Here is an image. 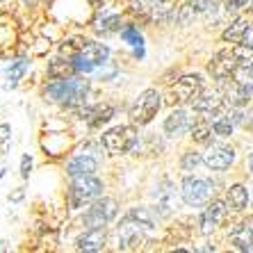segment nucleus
Returning a JSON list of instances; mask_svg holds the SVG:
<instances>
[{
	"label": "nucleus",
	"mask_w": 253,
	"mask_h": 253,
	"mask_svg": "<svg viewBox=\"0 0 253 253\" xmlns=\"http://www.w3.org/2000/svg\"><path fill=\"white\" fill-rule=\"evenodd\" d=\"M87 96V83L76 78H53V83L46 89V98L62 105H80Z\"/></svg>",
	"instance_id": "1"
},
{
	"label": "nucleus",
	"mask_w": 253,
	"mask_h": 253,
	"mask_svg": "<svg viewBox=\"0 0 253 253\" xmlns=\"http://www.w3.org/2000/svg\"><path fill=\"white\" fill-rule=\"evenodd\" d=\"M160 107H162V96L158 94V89H146L135 98L132 107H130V121L132 126H146L158 117Z\"/></svg>",
	"instance_id": "2"
},
{
	"label": "nucleus",
	"mask_w": 253,
	"mask_h": 253,
	"mask_svg": "<svg viewBox=\"0 0 253 253\" xmlns=\"http://www.w3.org/2000/svg\"><path fill=\"white\" fill-rule=\"evenodd\" d=\"M103 194V183L94 173H87V176H76L69 189V206L71 208H80L84 203H91L98 196Z\"/></svg>",
	"instance_id": "3"
},
{
	"label": "nucleus",
	"mask_w": 253,
	"mask_h": 253,
	"mask_svg": "<svg viewBox=\"0 0 253 253\" xmlns=\"http://www.w3.org/2000/svg\"><path fill=\"white\" fill-rule=\"evenodd\" d=\"M148 230L151 228H148L146 224H141L139 219H135L132 214H126L124 221H121L117 228L119 249H121V251H135V249H139Z\"/></svg>",
	"instance_id": "4"
},
{
	"label": "nucleus",
	"mask_w": 253,
	"mask_h": 253,
	"mask_svg": "<svg viewBox=\"0 0 253 253\" xmlns=\"http://www.w3.org/2000/svg\"><path fill=\"white\" fill-rule=\"evenodd\" d=\"M137 144V130L132 126H117L103 132V148L110 155H124L132 151Z\"/></svg>",
	"instance_id": "5"
},
{
	"label": "nucleus",
	"mask_w": 253,
	"mask_h": 253,
	"mask_svg": "<svg viewBox=\"0 0 253 253\" xmlns=\"http://www.w3.org/2000/svg\"><path fill=\"white\" fill-rule=\"evenodd\" d=\"M107 57H110V48L105 43H96V42H84L83 50L73 57V66L76 71H84V73H91L96 66L105 64Z\"/></svg>",
	"instance_id": "6"
},
{
	"label": "nucleus",
	"mask_w": 253,
	"mask_h": 253,
	"mask_svg": "<svg viewBox=\"0 0 253 253\" xmlns=\"http://www.w3.org/2000/svg\"><path fill=\"white\" fill-rule=\"evenodd\" d=\"M208 71L212 73L214 80L219 83H224L228 78H235V73L240 71V62H237V53L235 48H224V50H219L212 62L208 64Z\"/></svg>",
	"instance_id": "7"
},
{
	"label": "nucleus",
	"mask_w": 253,
	"mask_h": 253,
	"mask_svg": "<svg viewBox=\"0 0 253 253\" xmlns=\"http://www.w3.org/2000/svg\"><path fill=\"white\" fill-rule=\"evenodd\" d=\"M117 217V201L114 199H96L94 206L87 210L84 214V226L87 228H105L112 219Z\"/></svg>",
	"instance_id": "8"
},
{
	"label": "nucleus",
	"mask_w": 253,
	"mask_h": 253,
	"mask_svg": "<svg viewBox=\"0 0 253 253\" xmlns=\"http://www.w3.org/2000/svg\"><path fill=\"white\" fill-rule=\"evenodd\" d=\"M180 196L187 206L196 208L203 206L208 199L212 196V183L208 178H196V176H185L183 180V189H180Z\"/></svg>",
	"instance_id": "9"
},
{
	"label": "nucleus",
	"mask_w": 253,
	"mask_h": 253,
	"mask_svg": "<svg viewBox=\"0 0 253 253\" xmlns=\"http://www.w3.org/2000/svg\"><path fill=\"white\" fill-rule=\"evenodd\" d=\"M203 91V78L201 76H183L173 87H171V98L169 103H194Z\"/></svg>",
	"instance_id": "10"
},
{
	"label": "nucleus",
	"mask_w": 253,
	"mask_h": 253,
	"mask_svg": "<svg viewBox=\"0 0 253 253\" xmlns=\"http://www.w3.org/2000/svg\"><path fill=\"white\" fill-rule=\"evenodd\" d=\"M226 98L221 94V89H212V91H201V96L192 103L194 112L203 114V117H214V114H221L226 110Z\"/></svg>",
	"instance_id": "11"
},
{
	"label": "nucleus",
	"mask_w": 253,
	"mask_h": 253,
	"mask_svg": "<svg viewBox=\"0 0 253 253\" xmlns=\"http://www.w3.org/2000/svg\"><path fill=\"white\" fill-rule=\"evenodd\" d=\"M226 210H228V208H226L224 201H212L210 206L201 212V219H199L201 233H203V235H210L212 230H217L226 217Z\"/></svg>",
	"instance_id": "12"
},
{
	"label": "nucleus",
	"mask_w": 253,
	"mask_h": 253,
	"mask_svg": "<svg viewBox=\"0 0 253 253\" xmlns=\"http://www.w3.org/2000/svg\"><path fill=\"white\" fill-rule=\"evenodd\" d=\"M203 162H206L212 171H224L235 162V151H233L230 146H221V144H217V146H210L206 151Z\"/></svg>",
	"instance_id": "13"
},
{
	"label": "nucleus",
	"mask_w": 253,
	"mask_h": 253,
	"mask_svg": "<svg viewBox=\"0 0 253 253\" xmlns=\"http://www.w3.org/2000/svg\"><path fill=\"white\" fill-rule=\"evenodd\" d=\"M155 196V210H158L160 217H169L171 212L176 210V203H178V196H176V189L169 180L160 183L158 189L153 192Z\"/></svg>",
	"instance_id": "14"
},
{
	"label": "nucleus",
	"mask_w": 253,
	"mask_h": 253,
	"mask_svg": "<svg viewBox=\"0 0 253 253\" xmlns=\"http://www.w3.org/2000/svg\"><path fill=\"white\" fill-rule=\"evenodd\" d=\"M221 94H224L226 103H228L230 107H244L249 103V98H251L247 87H244L237 78H228V80L221 83Z\"/></svg>",
	"instance_id": "15"
},
{
	"label": "nucleus",
	"mask_w": 253,
	"mask_h": 253,
	"mask_svg": "<svg viewBox=\"0 0 253 253\" xmlns=\"http://www.w3.org/2000/svg\"><path fill=\"white\" fill-rule=\"evenodd\" d=\"M105 228H87L83 235L78 237L76 242V249L78 251H87V253H94V251H103L105 249Z\"/></svg>",
	"instance_id": "16"
},
{
	"label": "nucleus",
	"mask_w": 253,
	"mask_h": 253,
	"mask_svg": "<svg viewBox=\"0 0 253 253\" xmlns=\"http://www.w3.org/2000/svg\"><path fill=\"white\" fill-rule=\"evenodd\" d=\"M230 244L237 251H253V219L247 224H237L230 230Z\"/></svg>",
	"instance_id": "17"
},
{
	"label": "nucleus",
	"mask_w": 253,
	"mask_h": 253,
	"mask_svg": "<svg viewBox=\"0 0 253 253\" xmlns=\"http://www.w3.org/2000/svg\"><path fill=\"white\" fill-rule=\"evenodd\" d=\"M189 128H192V124H189V117L185 110H173L165 121V132L169 137H180Z\"/></svg>",
	"instance_id": "18"
},
{
	"label": "nucleus",
	"mask_w": 253,
	"mask_h": 253,
	"mask_svg": "<svg viewBox=\"0 0 253 253\" xmlns=\"http://www.w3.org/2000/svg\"><path fill=\"white\" fill-rule=\"evenodd\" d=\"M119 28H121V16L103 7V12H98V16L94 21V30L98 35H112Z\"/></svg>",
	"instance_id": "19"
},
{
	"label": "nucleus",
	"mask_w": 253,
	"mask_h": 253,
	"mask_svg": "<svg viewBox=\"0 0 253 253\" xmlns=\"http://www.w3.org/2000/svg\"><path fill=\"white\" fill-rule=\"evenodd\" d=\"M96 167H98V162H96L91 155H78V158H73L69 165H66V173H69L71 178L87 176V173H94Z\"/></svg>",
	"instance_id": "20"
},
{
	"label": "nucleus",
	"mask_w": 253,
	"mask_h": 253,
	"mask_svg": "<svg viewBox=\"0 0 253 253\" xmlns=\"http://www.w3.org/2000/svg\"><path fill=\"white\" fill-rule=\"evenodd\" d=\"M189 132H192V139H194V141H199V144H208V141L212 139V135H214V128H212L210 119L201 114L194 124H192Z\"/></svg>",
	"instance_id": "21"
},
{
	"label": "nucleus",
	"mask_w": 253,
	"mask_h": 253,
	"mask_svg": "<svg viewBox=\"0 0 253 253\" xmlns=\"http://www.w3.org/2000/svg\"><path fill=\"white\" fill-rule=\"evenodd\" d=\"M249 25L251 23H249L247 18H237V21L230 23V28L224 30L221 39H224V42H230V43H242V39H244V35H247Z\"/></svg>",
	"instance_id": "22"
},
{
	"label": "nucleus",
	"mask_w": 253,
	"mask_h": 253,
	"mask_svg": "<svg viewBox=\"0 0 253 253\" xmlns=\"http://www.w3.org/2000/svg\"><path fill=\"white\" fill-rule=\"evenodd\" d=\"M84 114H87L84 119L89 121V126H100L114 117V107L112 105H96V107L84 110Z\"/></svg>",
	"instance_id": "23"
},
{
	"label": "nucleus",
	"mask_w": 253,
	"mask_h": 253,
	"mask_svg": "<svg viewBox=\"0 0 253 253\" xmlns=\"http://www.w3.org/2000/svg\"><path fill=\"white\" fill-rule=\"evenodd\" d=\"M228 201H230V206H233V210L242 212L249 206V189L244 185H233L228 189Z\"/></svg>",
	"instance_id": "24"
},
{
	"label": "nucleus",
	"mask_w": 253,
	"mask_h": 253,
	"mask_svg": "<svg viewBox=\"0 0 253 253\" xmlns=\"http://www.w3.org/2000/svg\"><path fill=\"white\" fill-rule=\"evenodd\" d=\"M208 119L212 121L214 135H219V137H230L233 135V128H235L233 117H224V112H221V114H214V117H208Z\"/></svg>",
	"instance_id": "25"
},
{
	"label": "nucleus",
	"mask_w": 253,
	"mask_h": 253,
	"mask_svg": "<svg viewBox=\"0 0 253 253\" xmlns=\"http://www.w3.org/2000/svg\"><path fill=\"white\" fill-rule=\"evenodd\" d=\"M14 39H16V35H14L12 23L5 21V18H0V55L14 46Z\"/></svg>",
	"instance_id": "26"
},
{
	"label": "nucleus",
	"mask_w": 253,
	"mask_h": 253,
	"mask_svg": "<svg viewBox=\"0 0 253 253\" xmlns=\"http://www.w3.org/2000/svg\"><path fill=\"white\" fill-rule=\"evenodd\" d=\"M196 16H217L219 14V0H192Z\"/></svg>",
	"instance_id": "27"
},
{
	"label": "nucleus",
	"mask_w": 253,
	"mask_h": 253,
	"mask_svg": "<svg viewBox=\"0 0 253 253\" xmlns=\"http://www.w3.org/2000/svg\"><path fill=\"white\" fill-rule=\"evenodd\" d=\"M25 71H28V62L25 59H16L12 66H9V71H7V87H16L18 80L25 76Z\"/></svg>",
	"instance_id": "28"
},
{
	"label": "nucleus",
	"mask_w": 253,
	"mask_h": 253,
	"mask_svg": "<svg viewBox=\"0 0 253 253\" xmlns=\"http://www.w3.org/2000/svg\"><path fill=\"white\" fill-rule=\"evenodd\" d=\"M69 71H76V66H73V59H55L53 64L48 66V76L50 78H66V73Z\"/></svg>",
	"instance_id": "29"
},
{
	"label": "nucleus",
	"mask_w": 253,
	"mask_h": 253,
	"mask_svg": "<svg viewBox=\"0 0 253 253\" xmlns=\"http://www.w3.org/2000/svg\"><path fill=\"white\" fill-rule=\"evenodd\" d=\"M83 46H84V42L83 39H78V37H73V39H66L64 43H62V48H59V55L62 57H66V59H73L80 50H83Z\"/></svg>",
	"instance_id": "30"
},
{
	"label": "nucleus",
	"mask_w": 253,
	"mask_h": 253,
	"mask_svg": "<svg viewBox=\"0 0 253 253\" xmlns=\"http://www.w3.org/2000/svg\"><path fill=\"white\" fill-rule=\"evenodd\" d=\"M121 39H124L126 43H130V46H139V48H141V43H144V37H141L139 30L132 28V25L121 30Z\"/></svg>",
	"instance_id": "31"
},
{
	"label": "nucleus",
	"mask_w": 253,
	"mask_h": 253,
	"mask_svg": "<svg viewBox=\"0 0 253 253\" xmlns=\"http://www.w3.org/2000/svg\"><path fill=\"white\" fill-rule=\"evenodd\" d=\"M199 162H203V158H201L196 151H187V153L183 155L180 167H183V171H192V169H196V165H199Z\"/></svg>",
	"instance_id": "32"
},
{
	"label": "nucleus",
	"mask_w": 253,
	"mask_h": 253,
	"mask_svg": "<svg viewBox=\"0 0 253 253\" xmlns=\"http://www.w3.org/2000/svg\"><path fill=\"white\" fill-rule=\"evenodd\" d=\"M30 169H32V158H30V155H23V160H21V176L30 178Z\"/></svg>",
	"instance_id": "33"
},
{
	"label": "nucleus",
	"mask_w": 253,
	"mask_h": 253,
	"mask_svg": "<svg viewBox=\"0 0 253 253\" xmlns=\"http://www.w3.org/2000/svg\"><path fill=\"white\" fill-rule=\"evenodd\" d=\"M249 2H251V0H228V2H226V9H228V12H235L240 7H247Z\"/></svg>",
	"instance_id": "34"
},
{
	"label": "nucleus",
	"mask_w": 253,
	"mask_h": 253,
	"mask_svg": "<svg viewBox=\"0 0 253 253\" xmlns=\"http://www.w3.org/2000/svg\"><path fill=\"white\" fill-rule=\"evenodd\" d=\"M9 137H12V128L7 124H0V144H5Z\"/></svg>",
	"instance_id": "35"
},
{
	"label": "nucleus",
	"mask_w": 253,
	"mask_h": 253,
	"mask_svg": "<svg viewBox=\"0 0 253 253\" xmlns=\"http://www.w3.org/2000/svg\"><path fill=\"white\" fill-rule=\"evenodd\" d=\"M242 43L249 46V48H253V25H249V30H247V35H244V39H242Z\"/></svg>",
	"instance_id": "36"
},
{
	"label": "nucleus",
	"mask_w": 253,
	"mask_h": 253,
	"mask_svg": "<svg viewBox=\"0 0 253 253\" xmlns=\"http://www.w3.org/2000/svg\"><path fill=\"white\" fill-rule=\"evenodd\" d=\"M23 196H25V192H23V187H21V189H16L14 194H9V201H14V203H18V201H23Z\"/></svg>",
	"instance_id": "37"
},
{
	"label": "nucleus",
	"mask_w": 253,
	"mask_h": 253,
	"mask_svg": "<svg viewBox=\"0 0 253 253\" xmlns=\"http://www.w3.org/2000/svg\"><path fill=\"white\" fill-rule=\"evenodd\" d=\"M89 2H91V5H94L96 9H100V7H105L107 2H112V0H89Z\"/></svg>",
	"instance_id": "38"
},
{
	"label": "nucleus",
	"mask_w": 253,
	"mask_h": 253,
	"mask_svg": "<svg viewBox=\"0 0 253 253\" xmlns=\"http://www.w3.org/2000/svg\"><path fill=\"white\" fill-rule=\"evenodd\" d=\"M5 176V165H2V162H0V178Z\"/></svg>",
	"instance_id": "39"
},
{
	"label": "nucleus",
	"mask_w": 253,
	"mask_h": 253,
	"mask_svg": "<svg viewBox=\"0 0 253 253\" xmlns=\"http://www.w3.org/2000/svg\"><path fill=\"white\" fill-rule=\"evenodd\" d=\"M249 169L253 171V155H251V158H249Z\"/></svg>",
	"instance_id": "40"
},
{
	"label": "nucleus",
	"mask_w": 253,
	"mask_h": 253,
	"mask_svg": "<svg viewBox=\"0 0 253 253\" xmlns=\"http://www.w3.org/2000/svg\"><path fill=\"white\" fill-rule=\"evenodd\" d=\"M148 2H155V5H158V2H169V0H148Z\"/></svg>",
	"instance_id": "41"
}]
</instances>
